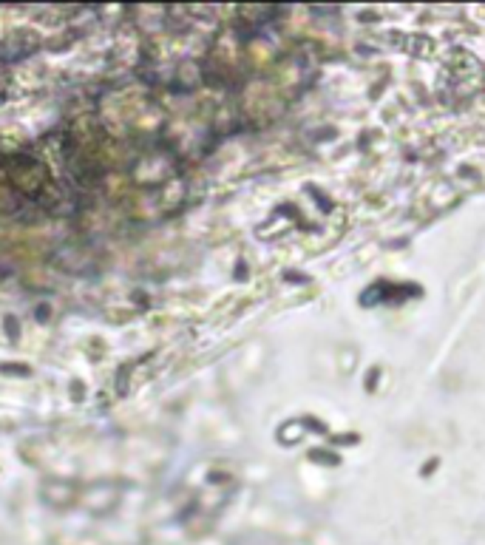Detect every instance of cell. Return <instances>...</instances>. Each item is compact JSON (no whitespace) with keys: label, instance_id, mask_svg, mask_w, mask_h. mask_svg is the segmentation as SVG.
<instances>
[{"label":"cell","instance_id":"obj_1","mask_svg":"<svg viewBox=\"0 0 485 545\" xmlns=\"http://www.w3.org/2000/svg\"><path fill=\"white\" fill-rule=\"evenodd\" d=\"M309 545H343V540H341V534L332 531V529H318V531L312 534Z\"/></svg>","mask_w":485,"mask_h":545}]
</instances>
